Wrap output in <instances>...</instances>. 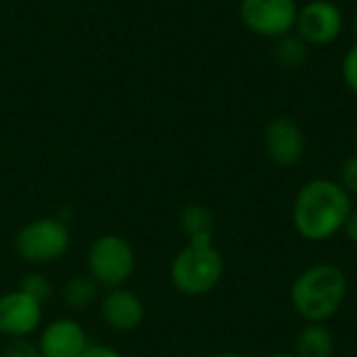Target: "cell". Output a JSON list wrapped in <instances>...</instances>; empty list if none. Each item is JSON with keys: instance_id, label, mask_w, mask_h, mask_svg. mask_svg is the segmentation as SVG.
I'll return each mask as SVG.
<instances>
[{"instance_id": "obj_4", "label": "cell", "mask_w": 357, "mask_h": 357, "mask_svg": "<svg viewBox=\"0 0 357 357\" xmlns=\"http://www.w3.org/2000/svg\"><path fill=\"white\" fill-rule=\"evenodd\" d=\"M71 247V232L67 222L56 215H44L27 222L15 234V251L17 255L31 266L54 264Z\"/></svg>"}, {"instance_id": "obj_11", "label": "cell", "mask_w": 357, "mask_h": 357, "mask_svg": "<svg viewBox=\"0 0 357 357\" xmlns=\"http://www.w3.org/2000/svg\"><path fill=\"white\" fill-rule=\"evenodd\" d=\"M100 318L111 331L117 333H132L144 322V303L142 299L119 287V289H109L102 299H100Z\"/></svg>"}, {"instance_id": "obj_24", "label": "cell", "mask_w": 357, "mask_h": 357, "mask_svg": "<svg viewBox=\"0 0 357 357\" xmlns=\"http://www.w3.org/2000/svg\"><path fill=\"white\" fill-rule=\"evenodd\" d=\"M268 357H297L293 351H278V354H272V356Z\"/></svg>"}, {"instance_id": "obj_14", "label": "cell", "mask_w": 357, "mask_h": 357, "mask_svg": "<svg viewBox=\"0 0 357 357\" xmlns=\"http://www.w3.org/2000/svg\"><path fill=\"white\" fill-rule=\"evenodd\" d=\"M98 289L90 276L77 274L61 287V299L71 312H86L98 301Z\"/></svg>"}, {"instance_id": "obj_16", "label": "cell", "mask_w": 357, "mask_h": 357, "mask_svg": "<svg viewBox=\"0 0 357 357\" xmlns=\"http://www.w3.org/2000/svg\"><path fill=\"white\" fill-rule=\"evenodd\" d=\"M19 289L23 293H27L29 297H33L36 301H40L42 305L52 297V282L44 274H40V272L25 274L21 278V282H19Z\"/></svg>"}, {"instance_id": "obj_25", "label": "cell", "mask_w": 357, "mask_h": 357, "mask_svg": "<svg viewBox=\"0 0 357 357\" xmlns=\"http://www.w3.org/2000/svg\"><path fill=\"white\" fill-rule=\"evenodd\" d=\"M356 140H357V130H356Z\"/></svg>"}, {"instance_id": "obj_12", "label": "cell", "mask_w": 357, "mask_h": 357, "mask_svg": "<svg viewBox=\"0 0 357 357\" xmlns=\"http://www.w3.org/2000/svg\"><path fill=\"white\" fill-rule=\"evenodd\" d=\"M180 230L190 245H215V215L203 203H190L180 211Z\"/></svg>"}, {"instance_id": "obj_3", "label": "cell", "mask_w": 357, "mask_h": 357, "mask_svg": "<svg viewBox=\"0 0 357 357\" xmlns=\"http://www.w3.org/2000/svg\"><path fill=\"white\" fill-rule=\"evenodd\" d=\"M226 264L215 245L182 247L169 264L172 287L186 297H205L215 291L224 278Z\"/></svg>"}, {"instance_id": "obj_10", "label": "cell", "mask_w": 357, "mask_h": 357, "mask_svg": "<svg viewBox=\"0 0 357 357\" xmlns=\"http://www.w3.org/2000/svg\"><path fill=\"white\" fill-rule=\"evenodd\" d=\"M88 345L90 341L86 328L67 316L48 322L38 337V349L42 357H79Z\"/></svg>"}, {"instance_id": "obj_17", "label": "cell", "mask_w": 357, "mask_h": 357, "mask_svg": "<svg viewBox=\"0 0 357 357\" xmlns=\"http://www.w3.org/2000/svg\"><path fill=\"white\" fill-rule=\"evenodd\" d=\"M341 75L345 86L357 96V42H354L341 61Z\"/></svg>"}, {"instance_id": "obj_19", "label": "cell", "mask_w": 357, "mask_h": 357, "mask_svg": "<svg viewBox=\"0 0 357 357\" xmlns=\"http://www.w3.org/2000/svg\"><path fill=\"white\" fill-rule=\"evenodd\" d=\"M339 184L347 190V195L354 199L357 197V155L347 157L343 163H341V169H339Z\"/></svg>"}, {"instance_id": "obj_8", "label": "cell", "mask_w": 357, "mask_h": 357, "mask_svg": "<svg viewBox=\"0 0 357 357\" xmlns=\"http://www.w3.org/2000/svg\"><path fill=\"white\" fill-rule=\"evenodd\" d=\"M44 305L21 289L0 295V335L4 339H29L40 331Z\"/></svg>"}, {"instance_id": "obj_2", "label": "cell", "mask_w": 357, "mask_h": 357, "mask_svg": "<svg viewBox=\"0 0 357 357\" xmlns=\"http://www.w3.org/2000/svg\"><path fill=\"white\" fill-rule=\"evenodd\" d=\"M349 295L347 274L335 264H312L301 270L289 289L295 314L307 324H326L345 305Z\"/></svg>"}, {"instance_id": "obj_13", "label": "cell", "mask_w": 357, "mask_h": 357, "mask_svg": "<svg viewBox=\"0 0 357 357\" xmlns=\"http://www.w3.org/2000/svg\"><path fill=\"white\" fill-rule=\"evenodd\" d=\"M335 349V335L326 324H305L295 337L293 354L297 357H333Z\"/></svg>"}, {"instance_id": "obj_23", "label": "cell", "mask_w": 357, "mask_h": 357, "mask_svg": "<svg viewBox=\"0 0 357 357\" xmlns=\"http://www.w3.org/2000/svg\"><path fill=\"white\" fill-rule=\"evenodd\" d=\"M351 33H354V38H356L357 42V10L354 13V17H351Z\"/></svg>"}, {"instance_id": "obj_18", "label": "cell", "mask_w": 357, "mask_h": 357, "mask_svg": "<svg viewBox=\"0 0 357 357\" xmlns=\"http://www.w3.org/2000/svg\"><path fill=\"white\" fill-rule=\"evenodd\" d=\"M0 357H42L38 343L29 339H8Z\"/></svg>"}, {"instance_id": "obj_6", "label": "cell", "mask_w": 357, "mask_h": 357, "mask_svg": "<svg viewBox=\"0 0 357 357\" xmlns=\"http://www.w3.org/2000/svg\"><path fill=\"white\" fill-rule=\"evenodd\" d=\"M297 0H241L238 15L243 25L261 38H280L295 31Z\"/></svg>"}, {"instance_id": "obj_5", "label": "cell", "mask_w": 357, "mask_h": 357, "mask_svg": "<svg viewBox=\"0 0 357 357\" xmlns=\"http://www.w3.org/2000/svg\"><path fill=\"white\" fill-rule=\"evenodd\" d=\"M88 276L102 289L123 287L136 270L134 247L119 234H100L88 249Z\"/></svg>"}, {"instance_id": "obj_1", "label": "cell", "mask_w": 357, "mask_h": 357, "mask_svg": "<svg viewBox=\"0 0 357 357\" xmlns=\"http://www.w3.org/2000/svg\"><path fill=\"white\" fill-rule=\"evenodd\" d=\"M351 209L354 199L339 180L314 178L297 190L291 207V222L303 241L324 243L343 230Z\"/></svg>"}, {"instance_id": "obj_15", "label": "cell", "mask_w": 357, "mask_h": 357, "mask_svg": "<svg viewBox=\"0 0 357 357\" xmlns=\"http://www.w3.org/2000/svg\"><path fill=\"white\" fill-rule=\"evenodd\" d=\"M310 56V44L295 31L276 38L274 59L284 69H301Z\"/></svg>"}, {"instance_id": "obj_21", "label": "cell", "mask_w": 357, "mask_h": 357, "mask_svg": "<svg viewBox=\"0 0 357 357\" xmlns=\"http://www.w3.org/2000/svg\"><path fill=\"white\" fill-rule=\"evenodd\" d=\"M343 234H345V238L349 241V243H354L357 245V209L354 207L351 209V213L347 215V220H345V224H343V230H341Z\"/></svg>"}, {"instance_id": "obj_9", "label": "cell", "mask_w": 357, "mask_h": 357, "mask_svg": "<svg viewBox=\"0 0 357 357\" xmlns=\"http://www.w3.org/2000/svg\"><path fill=\"white\" fill-rule=\"evenodd\" d=\"M264 149L268 159L278 167H295L307 149L305 134L301 126L287 115L274 117L264 130Z\"/></svg>"}, {"instance_id": "obj_7", "label": "cell", "mask_w": 357, "mask_h": 357, "mask_svg": "<svg viewBox=\"0 0 357 357\" xmlns=\"http://www.w3.org/2000/svg\"><path fill=\"white\" fill-rule=\"evenodd\" d=\"M345 25L343 10L333 0H310L299 6L295 33L310 46H328L339 40Z\"/></svg>"}, {"instance_id": "obj_22", "label": "cell", "mask_w": 357, "mask_h": 357, "mask_svg": "<svg viewBox=\"0 0 357 357\" xmlns=\"http://www.w3.org/2000/svg\"><path fill=\"white\" fill-rule=\"evenodd\" d=\"M213 357H247V356H243V354H238V351H222V354H215Z\"/></svg>"}, {"instance_id": "obj_20", "label": "cell", "mask_w": 357, "mask_h": 357, "mask_svg": "<svg viewBox=\"0 0 357 357\" xmlns=\"http://www.w3.org/2000/svg\"><path fill=\"white\" fill-rule=\"evenodd\" d=\"M79 357H123V354L109 345H88Z\"/></svg>"}]
</instances>
